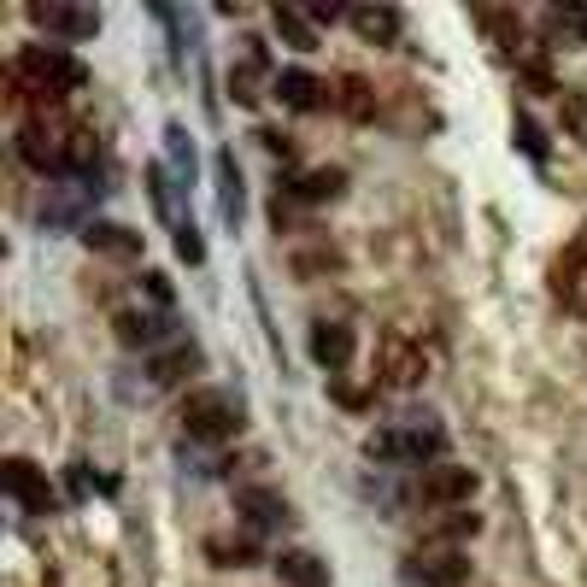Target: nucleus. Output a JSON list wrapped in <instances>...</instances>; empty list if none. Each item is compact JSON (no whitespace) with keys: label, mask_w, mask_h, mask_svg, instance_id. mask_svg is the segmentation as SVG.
I'll return each instance as SVG.
<instances>
[{"label":"nucleus","mask_w":587,"mask_h":587,"mask_svg":"<svg viewBox=\"0 0 587 587\" xmlns=\"http://www.w3.org/2000/svg\"><path fill=\"white\" fill-rule=\"evenodd\" d=\"M12 77L24 82L30 94H71L89 82V65L65 48H48V41H30V48L12 53Z\"/></svg>","instance_id":"f257e3e1"},{"label":"nucleus","mask_w":587,"mask_h":587,"mask_svg":"<svg viewBox=\"0 0 587 587\" xmlns=\"http://www.w3.org/2000/svg\"><path fill=\"white\" fill-rule=\"evenodd\" d=\"M241 423H247V411H241V394L229 388H200L182 399V435L189 441H229L241 435Z\"/></svg>","instance_id":"f03ea898"},{"label":"nucleus","mask_w":587,"mask_h":587,"mask_svg":"<svg viewBox=\"0 0 587 587\" xmlns=\"http://www.w3.org/2000/svg\"><path fill=\"white\" fill-rule=\"evenodd\" d=\"M441 452H447V435L435 423L382 429V435L365 441V458H377V464H411V458H441Z\"/></svg>","instance_id":"7ed1b4c3"},{"label":"nucleus","mask_w":587,"mask_h":587,"mask_svg":"<svg viewBox=\"0 0 587 587\" xmlns=\"http://www.w3.org/2000/svg\"><path fill=\"white\" fill-rule=\"evenodd\" d=\"M71 136L77 130H60V124H24L18 159L30 170H41V177H71Z\"/></svg>","instance_id":"20e7f679"},{"label":"nucleus","mask_w":587,"mask_h":587,"mask_svg":"<svg viewBox=\"0 0 587 587\" xmlns=\"http://www.w3.org/2000/svg\"><path fill=\"white\" fill-rule=\"evenodd\" d=\"M406 587H464L470 582V552H447V547H429L418 558H406Z\"/></svg>","instance_id":"39448f33"},{"label":"nucleus","mask_w":587,"mask_h":587,"mask_svg":"<svg viewBox=\"0 0 587 587\" xmlns=\"http://www.w3.org/2000/svg\"><path fill=\"white\" fill-rule=\"evenodd\" d=\"M30 18L48 36H60V41H89V36H100V12L94 7H71V0H41V7H30Z\"/></svg>","instance_id":"423d86ee"},{"label":"nucleus","mask_w":587,"mask_h":587,"mask_svg":"<svg viewBox=\"0 0 587 587\" xmlns=\"http://www.w3.org/2000/svg\"><path fill=\"white\" fill-rule=\"evenodd\" d=\"M294 206H323V200H341L347 194V170L341 165H318V170H294V177H282V189Z\"/></svg>","instance_id":"0eeeda50"},{"label":"nucleus","mask_w":587,"mask_h":587,"mask_svg":"<svg viewBox=\"0 0 587 587\" xmlns=\"http://www.w3.org/2000/svg\"><path fill=\"white\" fill-rule=\"evenodd\" d=\"M112 335L124 341V347H159V341H177V318H170V311H118V318H112Z\"/></svg>","instance_id":"6e6552de"},{"label":"nucleus","mask_w":587,"mask_h":587,"mask_svg":"<svg viewBox=\"0 0 587 587\" xmlns=\"http://www.w3.org/2000/svg\"><path fill=\"white\" fill-rule=\"evenodd\" d=\"M418 488H423L429 506H470V499H476V470L470 464H429Z\"/></svg>","instance_id":"1a4fd4ad"},{"label":"nucleus","mask_w":587,"mask_h":587,"mask_svg":"<svg viewBox=\"0 0 587 587\" xmlns=\"http://www.w3.org/2000/svg\"><path fill=\"white\" fill-rule=\"evenodd\" d=\"M212 177H218V212H224V229L235 235L241 218H247V182H241V165H235V153H229V148L212 153Z\"/></svg>","instance_id":"9d476101"},{"label":"nucleus","mask_w":587,"mask_h":587,"mask_svg":"<svg viewBox=\"0 0 587 587\" xmlns=\"http://www.w3.org/2000/svg\"><path fill=\"white\" fill-rule=\"evenodd\" d=\"M270 89H277V100L289 112H318V106H329V82L311 77L306 65H282L277 77H270Z\"/></svg>","instance_id":"9b49d317"},{"label":"nucleus","mask_w":587,"mask_h":587,"mask_svg":"<svg viewBox=\"0 0 587 587\" xmlns=\"http://www.w3.org/2000/svg\"><path fill=\"white\" fill-rule=\"evenodd\" d=\"M0 482H7V494L18 499L24 511H53V506H60L53 488H48V476H41L30 458H7V464H0Z\"/></svg>","instance_id":"f8f14e48"},{"label":"nucleus","mask_w":587,"mask_h":587,"mask_svg":"<svg viewBox=\"0 0 587 587\" xmlns=\"http://www.w3.org/2000/svg\"><path fill=\"white\" fill-rule=\"evenodd\" d=\"M306 347H311V365L323 370V377H341V370L353 365V329L347 323H311V335H306Z\"/></svg>","instance_id":"ddd939ff"},{"label":"nucleus","mask_w":587,"mask_h":587,"mask_svg":"<svg viewBox=\"0 0 587 587\" xmlns=\"http://www.w3.org/2000/svg\"><path fill=\"white\" fill-rule=\"evenodd\" d=\"M82 247L106 253V259H141V229L112 224V218H94L89 229H82Z\"/></svg>","instance_id":"4468645a"},{"label":"nucleus","mask_w":587,"mask_h":587,"mask_svg":"<svg viewBox=\"0 0 587 587\" xmlns=\"http://www.w3.org/2000/svg\"><path fill=\"white\" fill-rule=\"evenodd\" d=\"M194 370H200V347H194V341H170L159 359L148 365V377L159 382V388H177V382L194 377Z\"/></svg>","instance_id":"2eb2a0df"},{"label":"nucleus","mask_w":587,"mask_h":587,"mask_svg":"<svg viewBox=\"0 0 587 587\" xmlns=\"http://www.w3.org/2000/svg\"><path fill=\"white\" fill-rule=\"evenodd\" d=\"M347 24L370 41V48H394L399 41V12L394 7H347Z\"/></svg>","instance_id":"dca6fc26"},{"label":"nucleus","mask_w":587,"mask_h":587,"mask_svg":"<svg viewBox=\"0 0 587 587\" xmlns=\"http://www.w3.org/2000/svg\"><path fill=\"white\" fill-rule=\"evenodd\" d=\"M277 576L289 582V587H329V564H323L318 552L289 547V552H277Z\"/></svg>","instance_id":"f3484780"},{"label":"nucleus","mask_w":587,"mask_h":587,"mask_svg":"<svg viewBox=\"0 0 587 587\" xmlns=\"http://www.w3.org/2000/svg\"><path fill=\"white\" fill-rule=\"evenodd\" d=\"M165 165L177 170L182 189H194V170H200V159H194V136H189V124H177V118L165 124Z\"/></svg>","instance_id":"a211bd4d"},{"label":"nucleus","mask_w":587,"mask_h":587,"mask_svg":"<svg viewBox=\"0 0 587 587\" xmlns=\"http://www.w3.org/2000/svg\"><path fill=\"white\" fill-rule=\"evenodd\" d=\"M206 558H212L218 570H253V564H259V540H247V535H235V540H229V535H212V540H206Z\"/></svg>","instance_id":"6ab92c4d"},{"label":"nucleus","mask_w":587,"mask_h":587,"mask_svg":"<svg viewBox=\"0 0 587 587\" xmlns=\"http://www.w3.org/2000/svg\"><path fill=\"white\" fill-rule=\"evenodd\" d=\"M329 106H341V112H353V118H370V112H377V94H370V82L365 77H335L329 82Z\"/></svg>","instance_id":"aec40b11"},{"label":"nucleus","mask_w":587,"mask_h":587,"mask_svg":"<svg viewBox=\"0 0 587 587\" xmlns=\"http://www.w3.org/2000/svg\"><path fill=\"white\" fill-rule=\"evenodd\" d=\"M277 36L289 41L294 53H311V48H318V41H323V36H318V24H311L306 12H299V7H277Z\"/></svg>","instance_id":"412c9836"},{"label":"nucleus","mask_w":587,"mask_h":587,"mask_svg":"<svg viewBox=\"0 0 587 587\" xmlns=\"http://www.w3.org/2000/svg\"><path fill=\"white\" fill-rule=\"evenodd\" d=\"M423 353L418 347H406V341H394V347H388V370H382V377H388L394 382V388H418V382H423Z\"/></svg>","instance_id":"4be33fe9"},{"label":"nucleus","mask_w":587,"mask_h":587,"mask_svg":"<svg viewBox=\"0 0 587 587\" xmlns=\"http://www.w3.org/2000/svg\"><path fill=\"white\" fill-rule=\"evenodd\" d=\"M259 77H265V53L259 48H253L247 53V65H235V71H229V94H235V106H259Z\"/></svg>","instance_id":"5701e85b"},{"label":"nucleus","mask_w":587,"mask_h":587,"mask_svg":"<svg viewBox=\"0 0 587 587\" xmlns=\"http://www.w3.org/2000/svg\"><path fill=\"white\" fill-rule=\"evenodd\" d=\"M235 506H241V518H247L253 528H277L282 518H289V511H282V499L270 494V488H247V494L235 499Z\"/></svg>","instance_id":"b1692460"},{"label":"nucleus","mask_w":587,"mask_h":587,"mask_svg":"<svg viewBox=\"0 0 587 587\" xmlns=\"http://www.w3.org/2000/svg\"><path fill=\"white\" fill-rule=\"evenodd\" d=\"M582 265H587V229L576 241H570L564 253H558V265H552V289L558 294H576V282H582Z\"/></svg>","instance_id":"393cba45"},{"label":"nucleus","mask_w":587,"mask_h":587,"mask_svg":"<svg viewBox=\"0 0 587 587\" xmlns=\"http://www.w3.org/2000/svg\"><path fill=\"white\" fill-rule=\"evenodd\" d=\"M170 165H148V194H153V212H159V224H170V229H182V218H177V194H170Z\"/></svg>","instance_id":"a878e982"},{"label":"nucleus","mask_w":587,"mask_h":587,"mask_svg":"<svg viewBox=\"0 0 587 587\" xmlns=\"http://www.w3.org/2000/svg\"><path fill=\"white\" fill-rule=\"evenodd\" d=\"M511 141H518V148H523V153H528V159H535V165H547L552 141L540 136V124H535V118H523V112H518V124H511Z\"/></svg>","instance_id":"bb28decb"},{"label":"nucleus","mask_w":587,"mask_h":587,"mask_svg":"<svg viewBox=\"0 0 587 587\" xmlns=\"http://www.w3.org/2000/svg\"><path fill=\"white\" fill-rule=\"evenodd\" d=\"M547 24H552V30H564V41H576V48L587 41V7H552Z\"/></svg>","instance_id":"cd10ccee"},{"label":"nucleus","mask_w":587,"mask_h":587,"mask_svg":"<svg viewBox=\"0 0 587 587\" xmlns=\"http://www.w3.org/2000/svg\"><path fill=\"white\" fill-rule=\"evenodd\" d=\"M170 247H177V259H182V265H206V235H200L194 224L170 229Z\"/></svg>","instance_id":"c85d7f7f"},{"label":"nucleus","mask_w":587,"mask_h":587,"mask_svg":"<svg viewBox=\"0 0 587 587\" xmlns=\"http://www.w3.org/2000/svg\"><path fill=\"white\" fill-rule=\"evenodd\" d=\"M558 118H564V130L587 148V89H576V94H564V106H558Z\"/></svg>","instance_id":"c756f323"},{"label":"nucleus","mask_w":587,"mask_h":587,"mask_svg":"<svg viewBox=\"0 0 587 587\" xmlns=\"http://www.w3.org/2000/svg\"><path fill=\"white\" fill-rule=\"evenodd\" d=\"M329 399H335L341 411H370V406H377V394H365V388H347L341 377H329Z\"/></svg>","instance_id":"7c9ffc66"},{"label":"nucleus","mask_w":587,"mask_h":587,"mask_svg":"<svg viewBox=\"0 0 587 587\" xmlns=\"http://www.w3.org/2000/svg\"><path fill=\"white\" fill-rule=\"evenodd\" d=\"M476 528H482V518H476V511H452V518H447V523H441V535H452V540H464V535H476Z\"/></svg>","instance_id":"2f4dec72"},{"label":"nucleus","mask_w":587,"mask_h":587,"mask_svg":"<svg viewBox=\"0 0 587 587\" xmlns=\"http://www.w3.org/2000/svg\"><path fill=\"white\" fill-rule=\"evenodd\" d=\"M523 89H528V94H552V71L540 65V60H528V65H523Z\"/></svg>","instance_id":"473e14b6"},{"label":"nucleus","mask_w":587,"mask_h":587,"mask_svg":"<svg viewBox=\"0 0 587 587\" xmlns=\"http://www.w3.org/2000/svg\"><path fill=\"white\" fill-rule=\"evenodd\" d=\"M270 229H277V235H282V229H294V200L289 194L270 200Z\"/></svg>","instance_id":"72a5a7b5"},{"label":"nucleus","mask_w":587,"mask_h":587,"mask_svg":"<svg viewBox=\"0 0 587 587\" xmlns=\"http://www.w3.org/2000/svg\"><path fill=\"white\" fill-rule=\"evenodd\" d=\"M141 289H148L153 299H159V311H170V282L159 277V270H148V277H141Z\"/></svg>","instance_id":"f704fd0d"}]
</instances>
